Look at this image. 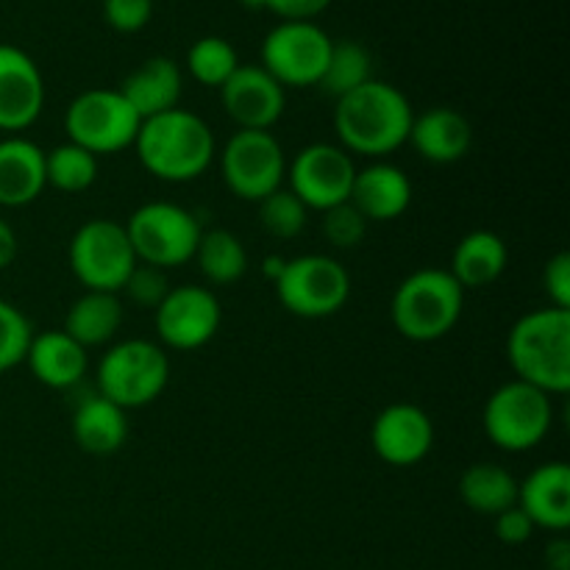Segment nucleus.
Listing matches in <instances>:
<instances>
[{
  "label": "nucleus",
  "mask_w": 570,
  "mask_h": 570,
  "mask_svg": "<svg viewBox=\"0 0 570 570\" xmlns=\"http://www.w3.org/2000/svg\"><path fill=\"white\" fill-rule=\"evenodd\" d=\"M412 120L415 111L406 95L379 78H371L334 106V131L340 137V148L371 159H382L399 150L410 137Z\"/></svg>",
  "instance_id": "obj_1"
},
{
  "label": "nucleus",
  "mask_w": 570,
  "mask_h": 570,
  "mask_svg": "<svg viewBox=\"0 0 570 570\" xmlns=\"http://www.w3.org/2000/svg\"><path fill=\"white\" fill-rule=\"evenodd\" d=\"M134 148L150 176L187 184L204 176L215 161V134L193 111L170 109L142 120Z\"/></svg>",
  "instance_id": "obj_2"
},
{
  "label": "nucleus",
  "mask_w": 570,
  "mask_h": 570,
  "mask_svg": "<svg viewBox=\"0 0 570 570\" xmlns=\"http://www.w3.org/2000/svg\"><path fill=\"white\" fill-rule=\"evenodd\" d=\"M507 356L523 384L546 395H566L570 390V312L534 309L518 317L507 337Z\"/></svg>",
  "instance_id": "obj_3"
},
{
  "label": "nucleus",
  "mask_w": 570,
  "mask_h": 570,
  "mask_svg": "<svg viewBox=\"0 0 570 570\" xmlns=\"http://www.w3.org/2000/svg\"><path fill=\"white\" fill-rule=\"evenodd\" d=\"M465 289L449 271L423 267L399 284L390 304V317L401 337L412 343L443 340L460 323Z\"/></svg>",
  "instance_id": "obj_4"
},
{
  "label": "nucleus",
  "mask_w": 570,
  "mask_h": 570,
  "mask_svg": "<svg viewBox=\"0 0 570 570\" xmlns=\"http://www.w3.org/2000/svg\"><path fill=\"white\" fill-rule=\"evenodd\" d=\"M170 382V360L150 340H122L111 345L98 365V393L120 410L148 406Z\"/></svg>",
  "instance_id": "obj_5"
},
{
  "label": "nucleus",
  "mask_w": 570,
  "mask_h": 570,
  "mask_svg": "<svg viewBox=\"0 0 570 570\" xmlns=\"http://www.w3.org/2000/svg\"><path fill=\"white\" fill-rule=\"evenodd\" d=\"M482 423L484 434L495 449L521 454V451L538 449L549 438L551 423H554V404L543 390L512 379L490 395Z\"/></svg>",
  "instance_id": "obj_6"
},
{
  "label": "nucleus",
  "mask_w": 570,
  "mask_h": 570,
  "mask_svg": "<svg viewBox=\"0 0 570 570\" xmlns=\"http://www.w3.org/2000/svg\"><path fill=\"white\" fill-rule=\"evenodd\" d=\"M276 298L289 315L304 321L332 317L348 304L351 276L334 256L304 254L284 262L282 276L273 282Z\"/></svg>",
  "instance_id": "obj_7"
},
{
  "label": "nucleus",
  "mask_w": 570,
  "mask_h": 570,
  "mask_svg": "<svg viewBox=\"0 0 570 570\" xmlns=\"http://www.w3.org/2000/svg\"><path fill=\"white\" fill-rule=\"evenodd\" d=\"M126 234L137 262L170 271L193 262L204 228L184 206L150 200L128 217Z\"/></svg>",
  "instance_id": "obj_8"
},
{
  "label": "nucleus",
  "mask_w": 570,
  "mask_h": 570,
  "mask_svg": "<svg viewBox=\"0 0 570 570\" xmlns=\"http://www.w3.org/2000/svg\"><path fill=\"white\" fill-rule=\"evenodd\" d=\"M139 126L142 120L120 89H87L76 95L65 111L67 142L92 156H111L131 148Z\"/></svg>",
  "instance_id": "obj_9"
},
{
  "label": "nucleus",
  "mask_w": 570,
  "mask_h": 570,
  "mask_svg": "<svg viewBox=\"0 0 570 570\" xmlns=\"http://www.w3.org/2000/svg\"><path fill=\"white\" fill-rule=\"evenodd\" d=\"M67 259L81 287L95 293H120L126 278L137 267L126 226L109 217H92L78 226Z\"/></svg>",
  "instance_id": "obj_10"
},
{
  "label": "nucleus",
  "mask_w": 570,
  "mask_h": 570,
  "mask_svg": "<svg viewBox=\"0 0 570 570\" xmlns=\"http://www.w3.org/2000/svg\"><path fill=\"white\" fill-rule=\"evenodd\" d=\"M220 173L228 193L239 200L259 204L282 189L287 178V156L273 131H237L228 137L220 154Z\"/></svg>",
  "instance_id": "obj_11"
},
{
  "label": "nucleus",
  "mask_w": 570,
  "mask_h": 570,
  "mask_svg": "<svg viewBox=\"0 0 570 570\" xmlns=\"http://www.w3.org/2000/svg\"><path fill=\"white\" fill-rule=\"evenodd\" d=\"M334 39L317 22H278L262 42V67L287 87H317Z\"/></svg>",
  "instance_id": "obj_12"
},
{
  "label": "nucleus",
  "mask_w": 570,
  "mask_h": 570,
  "mask_svg": "<svg viewBox=\"0 0 570 570\" xmlns=\"http://www.w3.org/2000/svg\"><path fill=\"white\" fill-rule=\"evenodd\" d=\"M354 176L356 165L348 150L328 142L306 145L287 165L289 193L306 209L315 212H326L332 206L345 204L351 198Z\"/></svg>",
  "instance_id": "obj_13"
},
{
  "label": "nucleus",
  "mask_w": 570,
  "mask_h": 570,
  "mask_svg": "<svg viewBox=\"0 0 570 570\" xmlns=\"http://www.w3.org/2000/svg\"><path fill=\"white\" fill-rule=\"evenodd\" d=\"M154 312L159 340L173 351L204 348L223 321L217 295L209 287H195V284L170 287Z\"/></svg>",
  "instance_id": "obj_14"
},
{
  "label": "nucleus",
  "mask_w": 570,
  "mask_h": 570,
  "mask_svg": "<svg viewBox=\"0 0 570 570\" xmlns=\"http://www.w3.org/2000/svg\"><path fill=\"white\" fill-rule=\"evenodd\" d=\"M226 115L243 131H271L284 115V87L262 65H239L220 87Z\"/></svg>",
  "instance_id": "obj_15"
},
{
  "label": "nucleus",
  "mask_w": 570,
  "mask_h": 570,
  "mask_svg": "<svg viewBox=\"0 0 570 570\" xmlns=\"http://www.w3.org/2000/svg\"><path fill=\"white\" fill-rule=\"evenodd\" d=\"M371 445L382 462L393 468H412L429 456L434 445V423L421 406L399 404L384 406L371 426Z\"/></svg>",
  "instance_id": "obj_16"
},
{
  "label": "nucleus",
  "mask_w": 570,
  "mask_h": 570,
  "mask_svg": "<svg viewBox=\"0 0 570 570\" xmlns=\"http://www.w3.org/2000/svg\"><path fill=\"white\" fill-rule=\"evenodd\" d=\"M45 109V78L26 50L0 42V131H26Z\"/></svg>",
  "instance_id": "obj_17"
},
{
  "label": "nucleus",
  "mask_w": 570,
  "mask_h": 570,
  "mask_svg": "<svg viewBox=\"0 0 570 570\" xmlns=\"http://www.w3.org/2000/svg\"><path fill=\"white\" fill-rule=\"evenodd\" d=\"M518 510L534 529L562 534L570 527V468L566 462H546L518 482Z\"/></svg>",
  "instance_id": "obj_18"
},
{
  "label": "nucleus",
  "mask_w": 570,
  "mask_h": 570,
  "mask_svg": "<svg viewBox=\"0 0 570 570\" xmlns=\"http://www.w3.org/2000/svg\"><path fill=\"white\" fill-rule=\"evenodd\" d=\"M348 200L367 223L399 220L412 204V181L401 167L373 161L356 170Z\"/></svg>",
  "instance_id": "obj_19"
},
{
  "label": "nucleus",
  "mask_w": 570,
  "mask_h": 570,
  "mask_svg": "<svg viewBox=\"0 0 570 570\" xmlns=\"http://www.w3.org/2000/svg\"><path fill=\"white\" fill-rule=\"evenodd\" d=\"M406 142L415 148L421 159L432 165H454L465 159L473 145V128L465 115L451 106H434L412 120Z\"/></svg>",
  "instance_id": "obj_20"
},
{
  "label": "nucleus",
  "mask_w": 570,
  "mask_h": 570,
  "mask_svg": "<svg viewBox=\"0 0 570 570\" xmlns=\"http://www.w3.org/2000/svg\"><path fill=\"white\" fill-rule=\"evenodd\" d=\"M48 187L45 150L26 137L0 139V206L20 209Z\"/></svg>",
  "instance_id": "obj_21"
},
{
  "label": "nucleus",
  "mask_w": 570,
  "mask_h": 570,
  "mask_svg": "<svg viewBox=\"0 0 570 570\" xmlns=\"http://www.w3.org/2000/svg\"><path fill=\"white\" fill-rule=\"evenodd\" d=\"M26 365L31 367L33 379L45 387L70 390L87 376V348H81L61 328H48V332L33 334Z\"/></svg>",
  "instance_id": "obj_22"
},
{
  "label": "nucleus",
  "mask_w": 570,
  "mask_h": 570,
  "mask_svg": "<svg viewBox=\"0 0 570 570\" xmlns=\"http://www.w3.org/2000/svg\"><path fill=\"white\" fill-rule=\"evenodd\" d=\"M181 87L184 78L176 61L167 59V56H154V59H145L137 70L128 72L126 81L117 89L131 104L139 120H148V117L178 109Z\"/></svg>",
  "instance_id": "obj_23"
},
{
  "label": "nucleus",
  "mask_w": 570,
  "mask_h": 570,
  "mask_svg": "<svg viewBox=\"0 0 570 570\" xmlns=\"http://www.w3.org/2000/svg\"><path fill=\"white\" fill-rule=\"evenodd\" d=\"M507 262L510 254L504 239L488 228H476L456 243L449 273L462 289H482L499 282L501 273L507 271Z\"/></svg>",
  "instance_id": "obj_24"
},
{
  "label": "nucleus",
  "mask_w": 570,
  "mask_h": 570,
  "mask_svg": "<svg viewBox=\"0 0 570 570\" xmlns=\"http://www.w3.org/2000/svg\"><path fill=\"white\" fill-rule=\"evenodd\" d=\"M128 438L126 410L111 404L104 395H89L72 412V440L81 451L95 456H109L122 449Z\"/></svg>",
  "instance_id": "obj_25"
},
{
  "label": "nucleus",
  "mask_w": 570,
  "mask_h": 570,
  "mask_svg": "<svg viewBox=\"0 0 570 570\" xmlns=\"http://www.w3.org/2000/svg\"><path fill=\"white\" fill-rule=\"evenodd\" d=\"M122 326V304L117 293L87 289L70 304L61 332L70 334L81 348H98L111 343Z\"/></svg>",
  "instance_id": "obj_26"
},
{
  "label": "nucleus",
  "mask_w": 570,
  "mask_h": 570,
  "mask_svg": "<svg viewBox=\"0 0 570 570\" xmlns=\"http://www.w3.org/2000/svg\"><path fill=\"white\" fill-rule=\"evenodd\" d=\"M460 499L476 515L495 518L518 504V482L495 462H473L460 476Z\"/></svg>",
  "instance_id": "obj_27"
},
{
  "label": "nucleus",
  "mask_w": 570,
  "mask_h": 570,
  "mask_svg": "<svg viewBox=\"0 0 570 570\" xmlns=\"http://www.w3.org/2000/svg\"><path fill=\"white\" fill-rule=\"evenodd\" d=\"M193 259L198 262L206 282L215 287L239 282L248 273V250H245L243 239L228 228H212V232L200 234Z\"/></svg>",
  "instance_id": "obj_28"
},
{
  "label": "nucleus",
  "mask_w": 570,
  "mask_h": 570,
  "mask_svg": "<svg viewBox=\"0 0 570 570\" xmlns=\"http://www.w3.org/2000/svg\"><path fill=\"white\" fill-rule=\"evenodd\" d=\"M371 78L373 65L365 45L354 42V39H340V42H332V53H328L326 70H323L317 87L332 95L334 100H340L354 92V89H360L362 83L371 81Z\"/></svg>",
  "instance_id": "obj_29"
},
{
  "label": "nucleus",
  "mask_w": 570,
  "mask_h": 570,
  "mask_svg": "<svg viewBox=\"0 0 570 570\" xmlns=\"http://www.w3.org/2000/svg\"><path fill=\"white\" fill-rule=\"evenodd\" d=\"M45 178L59 193H83L98 178V156L72 142L56 145L45 154Z\"/></svg>",
  "instance_id": "obj_30"
},
{
  "label": "nucleus",
  "mask_w": 570,
  "mask_h": 570,
  "mask_svg": "<svg viewBox=\"0 0 570 570\" xmlns=\"http://www.w3.org/2000/svg\"><path fill=\"white\" fill-rule=\"evenodd\" d=\"M187 67L193 78L204 87L220 89L239 67L237 50L223 37H200L187 50Z\"/></svg>",
  "instance_id": "obj_31"
},
{
  "label": "nucleus",
  "mask_w": 570,
  "mask_h": 570,
  "mask_svg": "<svg viewBox=\"0 0 570 570\" xmlns=\"http://www.w3.org/2000/svg\"><path fill=\"white\" fill-rule=\"evenodd\" d=\"M309 209L289 189H276L259 200V223L273 239H295L306 228Z\"/></svg>",
  "instance_id": "obj_32"
},
{
  "label": "nucleus",
  "mask_w": 570,
  "mask_h": 570,
  "mask_svg": "<svg viewBox=\"0 0 570 570\" xmlns=\"http://www.w3.org/2000/svg\"><path fill=\"white\" fill-rule=\"evenodd\" d=\"M33 340V328L28 317L14 304L0 298V373L22 365L28 345Z\"/></svg>",
  "instance_id": "obj_33"
},
{
  "label": "nucleus",
  "mask_w": 570,
  "mask_h": 570,
  "mask_svg": "<svg viewBox=\"0 0 570 570\" xmlns=\"http://www.w3.org/2000/svg\"><path fill=\"white\" fill-rule=\"evenodd\" d=\"M365 234L367 220L351 206V200L323 212V237H326L328 245H334V248H356V245L365 239Z\"/></svg>",
  "instance_id": "obj_34"
},
{
  "label": "nucleus",
  "mask_w": 570,
  "mask_h": 570,
  "mask_svg": "<svg viewBox=\"0 0 570 570\" xmlns=\"http://www.w3.org/2000/svg\"><path fill=\"white\" fill-rule=\"evenodd\" d=\"M122 293L128 295L131 304L142 306V309H156V306L165 301V295L170 293V284H167V276L161 267L137 262L131 276H128L126 284H122Z\"/></svg>",
  "instance_id": "obj_35"
},
{
  "label": "nucleus",
  "mask_w": 570,
  "mask_h": 570,
  "mask_svg": "<svg viewBox=\"0 0 570 570\" xmlns=\"http://www.w3.org/2000/svg\"><path fill=\"white\" fill-rule=\"evenodd\" d=\"M104 17L115 31L137 33L154 17V0H104Z\"/></svg>",
  "instance_id": "obj_36"
},
{
  "label": "nucleus",
  "mask_w": 570,
  "mask_h": 570,
  "mask_svg": "<svg viewBox=\"0 0 570 570\" xmlns=\"http://www.w3.org/2000/svg\"><path fill=\"white\" fill-rule=\"evenodd\" d=\"M543 289L554 309L570 312V254L560 250L543 271Z\"/></svg>",
  "instance_id": "obj_37"
},
{
  "label": "nucleus",
  "mask_w": 570,
  "mask_h": 570,
  "mask_svg": "<svg viewBox=\"0 0 570 570\" xmlns=\"http://www.w3.org/2000/svg\"><path fill=\"white\" fill-rule=\"evenodd\" d=\"M328 6H332V0H262V9L282 17V22H315V17L323 14Z\"/></svg>",
  "instance_id": "obj_38"
},
{
  "label": "nucleus",
  "mask_w": 570,
  "mask_h": 570,
  "mask_svg": "<svg viewBox=\"0 0 570 570\" xmlns=\"http://www.w3.org/2000/svg\"><path fill=\"white\" fill-rule=\"evenodd\" d=\"M493 523L495 538L507 546H521L534 534V523L529 521V518L523 515V510H518V507H510V510H504L501 515H495Z\"/></svg>",
  "instance_id": "obj_39"
},
{
  "label": "nucleus",
  "mask_w": 570,
  "mask_h": 570,
  "mask_svg": "<svg viewBox=\"0 0 570 570\" xmlns=\"http://www.w3.org/2000/svg\"><path fill=\"white\" fill-rule=\"evenodd\" d=\"M543 560L549 570H570V543L562 534H557V538L546 546Z\"/></svg>",
  "instance_id": "obj_40"
},
{
  "label": "nucleus",
  "mask_w": 570,
  "mask_h": 570,
  "mask_svg": "<svg viewBox=\"0 0 570 570\" xmlns=\"http://www.w3.org/2000/svg\"><path fill=\"white\" fill-rule=\"evenodd\" d=\"M14 256H17V234L14 228L0 217V271H6V267L11 265Z\"/></svg>",
  "instance_id": "obj_41"
},
{
  "label": "nucleus",
  "mask_w": 570,
  "mask_h": 570,
  "mask_svg": "<svg viewBox=\"0 0 570 570\" xmlns=\"http://www.w3.org/2000/svg\"><path fill=\"white\" fill-rule=\"evenodd\" d=\"M284 262H287V259H282V256H267L265 265H262V271H265V276L271 278V282H276V278L282 276Z\"/></svg>",
  "instance_id": "obj_42"
},
{
  "label": "nucleus",
  "mask_w": 570,
  "mask_h": 570,
  "mask_svg": "<svg viewBox=\"0 0 570 570\" xmlns=\"http://www.w3.org/2000/svg\"><path fill=\"white\" fill-rule=\"evenodd\" d=\"M239 3H243V6H245V9H250V11L262 9V0H239Z\"/></svg>",
  "instance_id": "obj_43"
}]
</instances>
